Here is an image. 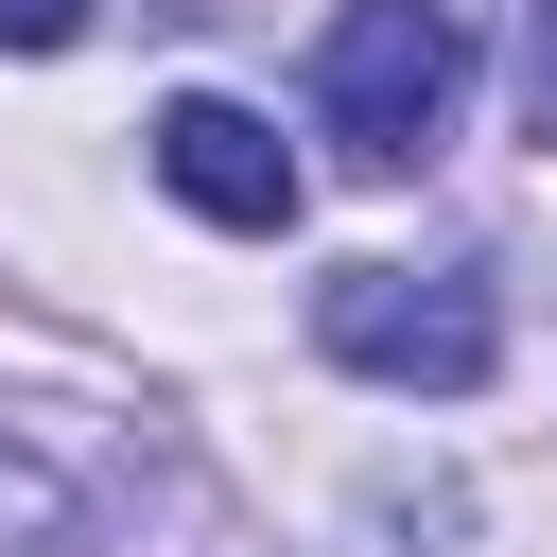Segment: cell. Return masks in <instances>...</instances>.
I'll return each instance as SVG.
<instances>
[{
  "instance_id": "cell-3",
  "label": "cell",
  "mask_w": 557,
  "mask_h": 557,
  "mask_svg": "<svg viewBox=\"0 0 557 557\" xmlns=\"http://www.w3.org/2000/svg\"><path fill=\"white\" fill-rule=\"evenodd\" d=\"M157 174H174V209H209V226H244V244H278L296 226V157H278V122L261 104H226V87H191V104H157Z\"/></svg>"
},
{
  "instance_id": "cell-6",
  "label": "cell",
  "mask_w": 557,
  "mask_h": 557,
  "mask_svg": "<svg viewBox=\"0 0 557 557\" xmlns=\"http://www.w3.org/2000/svg\"><path fill=\"white\" fill-rule=\"evenodd\" d=\"M522 122L557 139V0H540V35H522Z\"/></svg>"
},
{
  "instance_id": "cell-2",
  "label": "cell",
  "mask_w": 557,
  "mask_h": 557,
  "mask_svg": "<svg viewBox=\"0 0 557 557\" xmlns=\"http://www.w3.org/2000/svg\"><path fill=\"white\" fill-rule=\"evenodd\" d=\"M313 348H331L348 383L470 400V383L505 366V313H487V278H453V261H348V278H313Z\"/></svg>"
},
{
  "instance_id": "cell-1",
  "label": "cell",
  "mask_w": 557,
  "mask_h": 557,
  "mask_svg": "<svg viewBox=\"0 0 557 557\" xmlns=\"http://www.w3.org/2000/svg\"><path fill=\"white\" fill-rule=\"evenodd\" d=\"M470 104V0H348L331 52H313V122L366 157V174H418Z\"/></svg>"
},
{
  "instance_id": "cell-4",
  "label": "cell",
  "mask_w": 557,
  "mask_h": 557,
  "mask_svg": "<svg viewBox=\"0 0 557 557\" xmlns=\"http://www.w3.org/2000/svg\"><path fill=\"white\" fill-rule=\"evenodd\" d=\"M0 557H104V522H87V487H52L17 435H0Z\"/></svg>"
},
{
  "instance_id": "cell-5",
  "label": "cell",
  "mask_w": 557,
  "mask_h": 557,
  "mask_svg": "<svg viewBox=\"0 0 557 557\" xmlns=\"http://www.w3.org/2000/svg\"><path fill=\"white\" fill-rule=\"evenodd\" d=\"M87 35V0H0V52H70Z\"/></svg>"
}]
</instances>
